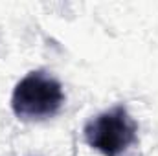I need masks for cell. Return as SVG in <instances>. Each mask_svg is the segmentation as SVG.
Returning a JSON list of instances; mask_svg holds the SVG:
<instances>
[{
  "mask_svg": "<svg viewBox=\"0 0 158 156\" xmlns=\"http://www.w3.org/2000/svg\"><path fill=\"white\" fill-rule=\"evenodd\" d=\"M64 103L63 86L48 72H30L22 77L11 96L15 116L24 121H42L53 117Z\"/></svg>",
  "mask_w": 158,
  "mask_h": 156,
  "instance_id": "cell-1",
  "label": "cell"
},
{
  "mask_svg": "<svg viewBox=\"0 0 158 156\" xmlns=\"http://www.w3.org/2000/svg\"><path fill=\"white\" fill-rule=\"evenodd\" d=\"M85 142L103 156H123L138 138V125L123 105H116L96 117L83 129Z\"/></svg>",
  "mask_w": 158,
  "mask_h": 156,
  "instance_id": "cell-2",
  "label": "cell"
}]
</instances>
